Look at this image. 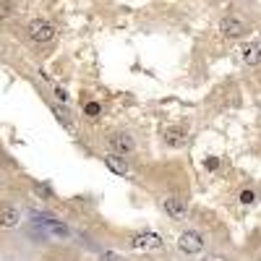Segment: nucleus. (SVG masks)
Returning <instances> with one entry per match:
<instances>
[{
	"mask_svg": "<svg viewBox=\"0 0 261 261\" xmlns=\"http://www.w3.org/2000/svg\"><path fill=\"white\" fill-rule=\"evenodd\" d=\"M105 165H107V170H113L115 175H126V173H128L126 160H120L118 154H107V157H105Z\"/></svg>",
	"mask_w": 261,
	"mask_h": 261,
	"instance_id": "10",
	"label": "nucleus"
},
{
	"mask_svg": "<svg viewBox=\"0 0 261 261\" xmlns=\"http://www.w3.org/2000/svg\"><path fill=\"white\" fill-rule=\"evenodd\" d=\"M243 60L248 66H258L261 63V44H256V42L245 44V47H243Z\"/></svg>",
	"mask_w": 261,
	"mask_h": 261,
	"instance_id": "8",
	"label": "nucleus"
},
{
	"mask_svg": "<svg viewBox=\"0 0 261 261\" xmlns=\"http://www.w3.org/2000/svg\"><path fill=\"white\" fill-rule=\"evenodd\" d=\"M13 11H16V3H13V0H0V19H8Z\"/></svg>",
	"mask_w": 261,
	"mask_h": 261,
	"instance_id": "11",
	"label": "nucleus"
},
{
	"mask_svg": "<svg viewBox=\"0 0 261 261\" xmlns=\"http://www.w3.org/2000/svg\"><path fill=\"white\" fill-rule=\"evenodd\" d=\"M86 115H89V118H97V115H99V105H97V102H89V105H86Z\"/></svg>",
	"mask_w": 261,
	"mask_h": 261,
	"instance_id": "13",
	"label": "nucleus"
},
{
	"mask_svg": "<svg viewBox=\"0 0 261 261\" xmlns=\"http://www.w3.org/2000/svg\"><path fill=\"white\" fill-rule=\"evenodd\" d=\"M220 32L225 34V37H243L245 32H248V26H245L240 19H235V16H225L222 21H220Z\"/></svg>",
	"mask_w": 261,
	"mask_h": 261,
	"instance_id": "4",
	"label": "nucleus"
},
{
	"mask_svg": "<svg viewBox=\"0 0 261 261\" xmlns=\"http://www.w3.org/2000/svg\"><path fill=\"white\" fill-rule=\"evenodd\" d=\"M110 146L118 151V154H131L136 144L126 131H115V133H110Z\"/></svg>",
	"mask_w": 261,
	"mask_h": 261,
	"instance_id": "5",
	"label": "nucleus"
},
{
	"mask_svg": "<svg viewBox=\"0 0 261 261\" xmlns=\"http://www.w3.org/2000/svg\"><path fill=\"white\" fill-rule=\"evenodd\" d=\"M162 245V240H160V235H154V233H139V235H133V240H131V248H160Z\"/></svg>",
	"mask_w": 261,
	"mask_h": 261,
	"instance_id": "7",
	"label": "nucleus"
},
{
	"mask_svg": "<svg viewBox=\"0 0 261 261\" xmlns=\"http://www.w3.org/2000/svg\"><path fill=\"white\" fill-rule=\"evenodd\" d=\"M55 94H58V99H63V102L68 99V94H66V91H63V89H58V91H55Z\"/></svg>",
	"mask_w": 261,
	"mask_h": 261,
	"instance_id": "16",
	"label": "nucleus"
},
{
	"mask_svg": "<svg viewBox=\"0 0 261 261\" xmlns=\"http://www.w3.org/2000/svg\"><path fill=\"white\" fill-rule=\"evenodd\" d=\"M253 198H256L253 191H243V193H240V201H243V204H253Z\"/></svg>",
	"mask_w": 261,
	"mask_h": 261,
	"instance_id": "14",
	"label": "nucleus"
},
{
	"mask_svg": "<svg viewBox=\"0 0 261 261\" xmlns=\"http://www.w3.org/2000/svg\"><path fill=\"white\" fill-rule=\"evenodd\" d=\"M26 32H29V37H32L34 42L44 44V42H50L55 37V26L50 21H44V19H34V21H29Z\"/></svg>",
	"mask_w": 261,
	"mask_h": 261,
	"instance_id": "1",
	"label": "nucleus"
},
{
	"mask_svg": "<svg viewBox=\"0 0 261 261\" xmlns=\"http://www.w3.org/2000/svg\"><path fill=\"white\" fill-rule=\"evenodd\" d=\"M178 248L183 253H201L204 251V238L196 233V230H186L180 238H178Z\"/></svg>",
	"mask_w": 261,
	"mask_h": 261,
	"instance_id": "3",
	"label": "nucleus"
},
{
	"mask_svg": "<svg viewBox=\"0 0 261 261\" xmlns=\"http://www.w3.org/2000/svg\"><path fill=\"white\" fill-rule=\"evenodd\" d=\"M162 206H165V212L170 214L173 220H186V214H188V204H186V198L178 196V193L165 196V198H162Z\"/></svg>",
	"mask_w": 261,
	"mask_h": 261,
	"instance_id": "2",
	"label": "nucleus"
},
{
	"mask_svg": "<svg viewBox=\"0 0 261 261\" xmlns=\"http://www.w3.org/2000/svg\"><path fill=\"white\" fill-rule=\"evenodd\" d=\"M21 222V212L13 206V204H3L0 206V227L3 230H11Z\"/></svg>",
	"mask_w": 261,
	"mask_h": 261,
	"instance_id": "6",
	"label": "nucleus"
},
{
	"mask_svg": "<svg viewBox=\"0 0 261 261\" xmlns=\"http://www.w3.org/2000/svg\"><path fill=\"white\" fill-rule=\"evenodd\" d=\"M53 110H55V115H58V120H60V123H63V126H68V128H71V118H68V113L63 110V107H58V105H55V107H53Z\"/></svg>",
	"mask_w": 261,
	"mask_h": 261,
	"instance_id": "12",
	"label": "nucleus"
},
{
	"mask_svg": "<svg viewBox=\"0 0 261 261\" xmlns=\"http://www.w3.org/2000/svg\"><path fill=\"white\" fill-rule=\"evenodd\" d=\"M165 141L170 144V146H183L188 141V136H186V131L183 128H167L165 131Z\"/></svg>",
	"mask_w": 261,
	"mask_h": 261,
	"instance_id": "9",
	"label": "nucleus"
},
{
	"mask_svg": "<svg viewBox=\"0 0 261 261\" xmlns=\"http://www.w3.org/2000/svg\"><path fill=\"white\" fill-rule=\"evenodd\" d=\"M217 165H220V162L214 160V157H212V160H206V167H209V170H214V167H217Z\"/></svg>",
	"mask_w": 261,
	"mask_h": 261,
	"instance_id": "15",
	"label": "nucleus"
}]
</instances>
